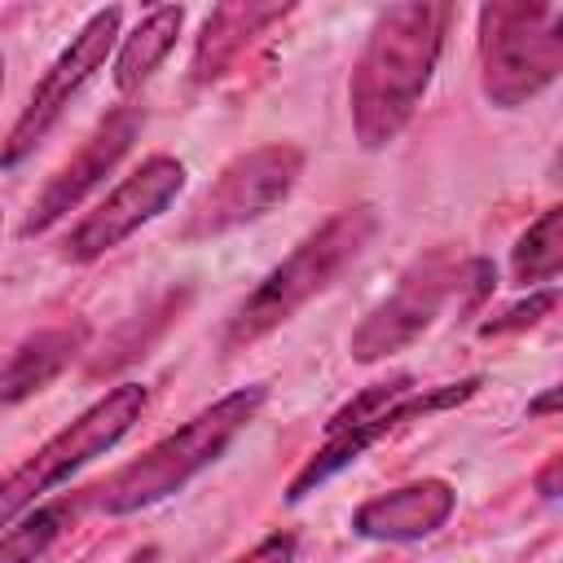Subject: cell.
Returning a JSON list of instances; mask_svg holds the SVG:
<instances>
[{"instance_id": "cell-1", "label": "cell", "mask_w": 563, "mask_h": 563, "mask_svg": "<svg viewBox=\"0 0 563 563\" xmlns=\"http://www.w3.org/2000/svg\"><path fill=\"white\" fill-rule=\"evenodd\" d=\"M449 13H453L449 4H431V0H409L378 13L347 88L352 128L365 150H383L413 119L431 84V70L440 62Z\"/></svg>"}, {"instance_id": "cell-2", "label": "cell", "mask_w": 563, "mask_h": 563, "mask_svg": "<svg viewBox=\"0 0 563 563\" xmlns=\"http://www.w3.org/2000/svg\"><path fill=\"white\" fill-rule=\"evenodd\" d=\"M378 233V211L369 202H356L339 216H330L312 238H303L229 317L224 330V347H242L264 339L268 330H277L282 321H290L308 299H317L321 290H330L339 282V273L369 246V238Z\"/></svg>"}, {"instance_id": "cell-3", "label": "cell", "mask_w": 563, "mask_h": 563, "mask_svg": "<svg viewBox=\"0 0 563 563\" xmlns=\"http://www.w3.org/2000/svg\"><path fill=\"white\" fill-rule=\"evenodd\" d=\"M264 400H268V387L246 383V387L220 396L216 405H207L202 413H194L185 427L163 435L154 449H145L136 462H128L101 488V510L106 515H136V510L180 493L198 471H207L238 440V431L260 413Z\"/></svg>"}, {"instance_id": "cell-4", "label": "cell", "mask_w": 563, "mask_h": 563, "mask_svg": "<svg viewBox=\"0 0 563 563\" xmlns=\"http://www.w3.org/2000/svg\"><path fill=\"white\" fill-rule=\"evenodd\" d=\"M484 97L519 110L563 70V9L545 0H493L479 9Z\"/></svg>"}, {"instance_id": "cell-5", "label": "cell", "mask_w": 563, "mask_h": 563, "mask_svg": "<svg viewBox=\"0 0 563 563\" xmlns=\"http://www.w3.org/2000/svg\"><path fill=\"white\" fill-rule=\"evenodd\" d=\"M145 400L150 396L141 383H119L101 400H92L75 422H66L57 435H48L22 466H13L0 479V528H9L22 510H31L48 488L70 479L79 466L110 453L132 431V422L145 413Z\"/></svg>"}, {"instance_id": "cell-6", "label": "cell", "mask_w": 563, "mask_h": 563, "mask_svg": "<svg viewBox=\"0 0 563 563\" xmlns=\"http://www.w3.org/2000/svg\"><path fill=\"white\" fill-rule=\"evenodd\" d=\"M299 172H303V150L286 145V141L238 154L202 189V198L189 207L176 238L180 242H202V238H216V233H229L238 224H251V220L268 216L295 189Z\"/></svg>"}, {"instance_id": "cell-7", "label": "cell", "mask_w": 563, "mask_h": 563, "mask_svg": "<svg viewBox=\"0 0 563 563\" xmlns=\"http://www.w3.org/2000/svg\"><path fill=\"white\" fill-rule=\"evenodd\" d=\"M119 18H123L119 4L97 9V13L79 26V35H70V44H66V48L57 53V62L44 70V79L35 84V92H31V101L22 106L18 123L9 128V136H4V145H0V167H18V163L53 132V123L66 114L70 97H75V92L92 79V70H101V62L110 57V48H114V40H119Z\"/></svg>"}, {"instance_id": "cell-8", "label": "cell", "mask_w": 563, "mask_h": 563, "mask_svg": "<svg viewBox=\"0 0 563 563\" xmlns=\"http://www.w3.org/2000/svg\"><path fill=\"white\" fill-rule=\"evenodd\" d=\"M453 286H462V264H453L449 251H431V255L413 260L405 268V277L396 282V290L352 330V339H347L352 361L369 365V361H383V356L409 347L440 317Z\"/></svg>"}, {"instance_id": "cell-9", "label": "cell", "mask_w": 563, "mask_h": 563, "mask_svg": "<svg viewBox=\"0 0 563 563\" xmlns=\"http://www.w3.org/2000/svg\"><path fill=\"white\" fill-rule=\"evenodd\" d=\"M180 185H185V163L180 158H167V154L145 158L119 189L106 194V202L97 211H88L70 229V238L62 242V255L75 260V264H88V260L114 251L141 224H150L154 216H163L172 207V198L180 194Z\"/></svg>"}, {"instance_id": "cell-10", "label": "cell", "mask_w": 563, "mask_h": 563, "mask_svg": "<svg viewBox=\"0 0 563 563\" xmlns=\"http://www.w3.org/2000/svg\"><path fill=\"white\" fill-rule=\"evenodd\" d=\"M479 383H484V378H479V374H471V378H462V383H444V387H413L409 396H400V400H396L391 409H383L378 418L330 431V435H325V444H321V449L299 466V475L290 479L286 501H303L317 484H325L330 475H339L343 466H352L369 444H378L383 435L400 431L405 422H413V418H427V413H440V409H453V405L471 400V396L479 391Z\"/></svg>"}, {"instance_id": "cell-11", "label": "cell", "mask_w": 563, "mask_h": 563, "mask_svg": "<svg viewBox=\"0 0 563 563\" xmlns=\"http://www.w3.org/2000/svg\"><path fill=\"white\" fill-rule=\"evenodd\" d=\"M136 132H141V110H114V114L79 145V154L40 189V198L31 202V211H26V220H22L18 233H22V238H35V233L53 229L66 211H75V207L84 202V194L97 189V185L114 172V163L132 150Z\"/></svg>"}, {"instance_id": "cell-12", "label": "cell", "mask_w": 563, "mask_h": 563, "mask_svg": "<svg viewBox=\"0 0 563 563\" xmlns=\"http://www.w3.org/2000/svg\"><path fill=\"white\" fill-rule=\"evenodd\" d=\"M457 493L444 479H413L383 497H369L352 515V532L369 541H422L449 523Z\"/></svg>"}, {"instance_id": "cell-13", "label": "cell", "mask_w": 563, "mask_h": 563, "mask_svg": "<svg viewBox=\"0 0 563 563\" xmlns=\"http://www.w3.org/2000/svg\"><path fill=\"white\" fill-rule=\"evenodd\" d=\"M84 325H48L18 343V352L0 365V405H18L35 391H44L84 347Z\"/></svg>"}, {"instance_id": "cell-14", "label": "cell", "mask_w": 563, "mask_h": 563, "mask_svg": "<svg viewBox=\"0 0 563 563\" xmlns=\"http://www.w3.org/2000/svg\"><path fill=\"white\" fill-rule=\"evenodd\" d=\"M290 4H220L202 35H198V48H194V79L207 84V79H220L224 66L238 62V53L251 44V35L264 26V22H277L286 18Z\"/></svg>"}, {"instance_id": "cell-15", "label": "cell", "mask_w": 563, "mask_h": 563, "mask_svg": "<svg viewBox=\"0 0 563 563\" xmlns=\"http://www.w3.org/2000/svg\"><path fill=\"white\" fill-rule=\"evenodd\" d=\"M180 22H185V9L180 4H158V9H150L136 22L132 35H123L119 57H114V88L119 92L141 88L158 70V62L172 53V44L180 35Z\"/></svg>"}, {"instance_id": "cell-16", "label": "cell", "mask_w": 563, "mask_h": 563, "mask_svg": "<svg viewBox=\"0 0 563 563\" xmlns=\"http://www.w3.org/2000/svg\"><path fill=\"white\" fill-rule=\"evenodd\" d=\"M563 268V207H545L515 242L510 251V273L519 286L532 282H554Z\"/></svg>"}, {"instance_id": "cell-17", "label": "cell", "mask_w": 563, "mask_h": 563, "mask_svg": "<svg viewBox=\"0 0 563 563\" xmlns=\"http://www.w3.org/2000/svg\"><path fill=\"white\" fill-rule=\"evenodd\" d=\"M70 506H40L31 519H22L18 528H9L0 537V563H40L44 550L62 537Z\"/></svg>"}, {"instance_id": "cell-18", "label": "cell", "mask_w": 563, "mask_h": 563, "mask_svg": "<svg viewBox=\"0 0 563 563\" xmlns=\"http://www.w3.org/2000/svg\"><path fill=\"white\" fill-rule=\"evenodd\" d=\"M413 391V378L409 374H391V378H383V383H369L361 396H352L343 409H334L330 413V422H325V435L330 431H339V427H356V422H369V418H378L383 409H391L400 396H409Z\"/></svg>"}, {"instance_id": "cell-19", "label": "cell", "mask_w": 563, "mask_h": 563, "mask_svg": "<svg viewBox=\"0 0 563 563\" xmlns=\"http://www.w3.org/2000/svg\"><path fill=\"white\" fill-rule=\"evenodd\" d=\"M554 303H559V290H554V286H545V290L528 295L523 303L506 308L501 317H488V321L479 325V334H484V339H493V334H515V330H523V325H537L545 312H554Z\"/></svg>"}, {"instance_id": "cell-20", "label": "cell", "mask_w": 563, "mask_h": 563, "mask_svg": "<svg viewBox=\"0 0 563 563\" xmlns=\"http://www.w3.org/2000/svg\"><path fill=\"white\" fill-rule=\"evenodd\" d=\"M295 550H299V541L290 532H273V537H264L255 550H246L233 563H295Z\"/></svg>"}, {"instance_id": "cell-21", "label": "cell", "mask_w": 563, "mask_h": 563, "mask_svg": "<svg viewBox=\"0 0 563 563\" xmlns=\"http://www.w3.org/2000/svg\"><path fill=\"white\" fill-rule=\"evenodd\" d=\"M559 471H563V457H550V462H545V471L537 475L541 497H559Z\"/></svg>"}, {"instance_id": "cell-22", "label": "cell", "mask_w": 563, "mask_h": 563, "mask_svg": "<svg viewBox=\"0 0 563 563\" xmlns=\"http://www.w3.org/2000/svg\"><path fill=\"white\" fill-rule=\"evenodd\" d=\"M554 405H559V387H550L541 400H532V405H528V413H550Z\"/></svg>"}, {"instance_id": "cell-23", "label": "cell", "mask_w": 563, "mask_h": 563, "mask_svg": "<svg viewBox=\"0 0 563 563\" xmlns=\"http://www.w3.org/2000/svg\"><path fill=\"white\" fill-rule=\"evenodd\" d=\"M0 88H4V57H0Z\"/></svg>"}]
</instances>
